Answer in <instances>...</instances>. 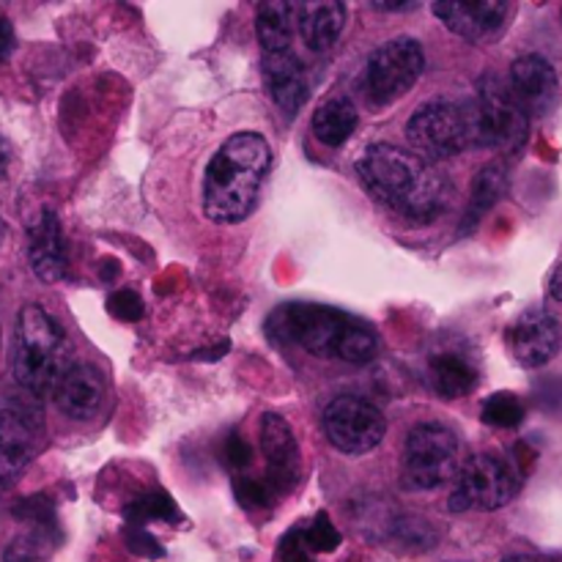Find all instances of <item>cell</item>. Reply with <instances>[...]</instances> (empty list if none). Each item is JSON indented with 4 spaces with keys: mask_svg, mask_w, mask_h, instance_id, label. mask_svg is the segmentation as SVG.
Wrapping results in <instances>:
<instances>
[{
    "mask_svg": "<svg viewBox=\"0 0 562 562\" xmlns=\"http://www.w3.org/2000/svg\"><path fill=\"white\" fill-rule=\"evenodd\" d=\"M461 445L453 428L420 423L409 431L401 456V481L412 492H431L453 481L461 470Z\"/></svg>",
    "mask_w": 562,
    "mask_h": 562,
    "instance_id": "6",
    "label": "cell"
},
{
    "mask_svg": "<svg viewBox=\"0 0 562 562\" xmlns=\"http://www.w3.org/2000/svg\"><path fill=\"white\" fill-rule=\"evenodd\" d=\"M296 31V3L269 0L256 11V33L263 55L291 53V38Z\"/></svg>",
    "mask_w": 562,
    "mask_h": 562,
    "instance_id": "20",
    "label": "cell"
},
{
    "mask_svg": "<svg viewBox=\"0 0 562 562\" xmlns=\"http://www.w3.org/2000/svg\"><path fill=\"white\" fill-rule=\"evenodd\" d=\"M225 461H228L231 470H245L252 461V448L239 437V434L228 437V442H225Z\"/></svg>",
    "mask_w": 562,
    "mask_h": 562,
    "instance_id": "31",
    "label": "cell"
},
{
    "mask_svg": "<svg viewBox=\"0 0 562 562\" xmlns=\"http://www.w3.org/2000/svg\"><path fill=\"white\" fill-rule=\"evenodd\" d=\"M329 445L344 456H366L382 445L387 420L382 412L357 395H338L329 401L322 417Z\"/></svg>",
    "mask_w": 562,
    "mask_h": 562,
    "instance_id": "9",
    "label": "cell"
},
{
    "mask_svg": "<svg viewBox=\"0 0 562 562\" xmlns=\"http://www.w3.org/2000/svg\"><path fill=\"white\" fill-rule=\"evenodd\" d=\"M302 532H305V543L311 554H329L340 547V532L335 530L333 519L327 514H318L311 525L302 527Z\"/></svg>",
    "mask_w": 562,
    "mask_h": 562,
    "instance_id": "26",
    "label": "cell"
},
{
    "mask_svg": "<svg viewBox=\"0 0 562 562\" xmlns=\"http://www.w3.org/2000/svg\"><path fill=\"white\" fill-rule=\"evenodd\" d=\"M38 450L36 426L14 409L0 412V492H9Z\"/></svg>",
    "mask_w": 562,
    "mask_h": 562,
    "instance_id": "15",
    "label": "cell"
},
{
    "mask_svg": "<svg viewBox=\"0 0 562 562\" xmlns=\"http://www.w3.org/2000/svg\"><path fill=\"white\" fill-rule=\"evenodd\" d=\"M272 168V148L258 132H236L209 159L203 176V212L217 225L250 217Z\"/></svg>",
    "mask_w": 562,
    "mask_h": 562,
    "instance_id": "2",
    "label": "cell"
},
{
    "mask_svg": "<svg viewBox=\"0 0 562 562\" xmlns=\"http://www.w3.org/2000/svg\"><path fill=\"white\" fill-rule=\"evenodd\" d=\"M549 294H552L558 302H562V263L552 272V280H549Z\"/></svg>",
    "mask_w": 562,
    "mask_h": 562,
    "instance_id": "36",
    "label": "cell"
},
{
    "mask_svg": "<svg viewBox=\"0 0 562 562\" xmlns=\"http://www.w3.org/2000/svg\"><path fill=\"white\" fill-rule=\"evenodd\" d=\"M269 338L278 344L300 346L316 357L366 366L376 357L379 338L362 318L349 316L338 307L294 302L269 316Z\"/></svg>",
    "mask_w": 562,
    "mask_h": 562,
    "instance_id": "3",
    "label": "cell"
},
{
    "mask_svg": "<svg viewBox=\"0 0 562 562\" xmlns=\"http://www.w3.org/2000/svg\"><path fill=\"white\" fill-rule=\"evenodd\" d=\"M263 82L272 97V102L283 110L285 115H296V110L307 99V75L305 66L300 64L294 53H274L263 55Z\"/></svg>",
    "mask_w": 562,
    "mask_h": 562,
    "instance_id": "18",
    "label": "cell"
},
{
    "mask_svg": "<svg viewBox=\"0 0 562 562\" xmlns=\"http://www.w3.org/2000/svg\"><path fill=\"white\" fill-rule=\"evenodd\" d=\"M11 49H14V31H11V22L0 14V58H9Z\"/></svg>",
    "mask_w": 562,
    "mask_h": 562,
    "instance_id": "33",
    "label": "cell"
},
{
    "mask_svg": "<svg viewBox=\"0 0 562 562\" xmlns=\"http://www.w3.org/2000/svg\"><path fill=\"white\" fill-rule=\"evenodd\" d=\"M71 368V346L64 327L44 307L25 305L16 318L14 379L22 390L42 398L55 393Z\"/></svg>",
    "mask_w": 562,
    "mask_h": 562,
    "instance_id": "4",
    "label": "cell"
},
{
    "mask_svg": "<svg viewBox=\"0 0 562 562\" xmlns=\"http://www.w3.org/2000/svg\"><path fill=\"white\" fill-rule=\"evenodd\" d=\"M126 519H130L135 527H143L146 521H154V519H162V521L179 519V510H176V503L168 497V494L154 492V494H146V497H140L137 503H132L130 508H126Z\"/></svg>",
    "mask_w": 562,
    "mask_h": 562,
    "instance_id": "25",
    "label": "cell"
},
{
    "mask_svg": "<svg viewBox=\"0 0 562 562\" xmlns=\"http://www.w3.org/2000/svg\"><path fill=\"white\" fill-rule=\"evenodd\" d=\"M423 69H426V53H423L417 38H390L382 47L373 49V55L366 64V71H362L366 99L373 108L398 102L404 93H409L417 86Z\"/></svg>",
    "mask_w": 562,
    "mask_h": 562,
    "instance_id": "8",
    "label": "cell"
},
{
    "mask_svg": "<svg viewBox=\"0 0 562 562\" xmlns=\"http://www.w3.org/2000/svg\"><path fill=\"white\" fill-rule=\"evenodd\" d=\"M521 475L516 464L505 461L503 456L481 453L464 461L456 475V488L450 494V510H499L519 494Z\"/></svg>",
    "mask_w": 562,
    "mask_h": 562,
    "instance_id": "7",
    "label": "cell"
},
{
    "mask_svg": "<svg viewBox=\"0 0 562 562\" xmlns=\"http://www.w3.org/2000/svg\"><path fill=\"white\" fill-rule=\"evenodd\" d=\"M33 560H36V543L22 538V541L11 543L3 562H33Z\"/></svg>",
    "mask_w": 562,
    "mask_h": 562,
    "instance_id": "32",
    "label": "cell"
},
{
    "mask_svg": "<svg viewBox=\"0 0 562 562\" xmlns=\"http://www.w3.org/2000/svg\"><path fill=\"white\" fill-rule=\"evenodd\" d=\"M234 494L239 499L241 508L256 510V508H267L269 503L274 499V492L269 488L267 481H252V477H239L234 483Z\"/></svg>",
    "mask_w": 562,
    "mask_h": 562,
    "instance_id": "27",
    "label": "cell"
},
{
    "mask_svg": "<svg viewBox=\"0 0 562 562\" xmlns=\"http://www.w3.org/2000/svg\"><path fill=\"white\" fill-rule=\"evenodd\" d=\"M406 137L417 157L426 162L459 157L467 148H483L477 108L475 102H464V99L426 102L406 121Z\"/></svg>",
    "mask_w": 562,
    "mask_h": 562,
    "instance_id": "5",
    "label": "cell"
},
{
    "mask_svg": "<svg viewBox=\"0 0 562 562\" xmlns=\"http://www.w3.org/2000/svg\"><path fill=\"white\" fill-rule=\"evenodd\" d=\"M505 562H541V560H532V558H510V560H505Z\"/></svg>",
    "mask_w": 562,
    "mask_h": 562,
    "instance_id": "37",
    "label": "cell"
},
{
    "mask_svg": "<svg viewBox=\"0 0 562 562\" xmlns=\"http://www.w3.org/2000/svg\"><path fill=\"white\" fill-rule=\"evenodd\" d=\"M434 14L456 36L486 42L503 31L510 16V5L505 0H442L434 3Z\"/></svg>",
    "mask_w": 562,
    "mask_h": 562,
    "instance_id": "14",
    "label": "cell"
},
{
    "mask_svg": "<svg viewBox=\"0 0 562 562\" xmlns=\"http://www.w3.org/2000/svg\"><path fill=\"white\" fill-rule=\"evenodd\" d=\"M0 231H3V223H0Z\"/></svg>",
    "mask_w": 562,
    "mask_h": 562,
    "instance_id": "38",
    "label": "cell"
},
{
    "mask_svg": "<svg viewBox=\"0 0 562 562\" xmlns=\"http://www.w3.org/2000/svg\"><path fill=\"white\" fill-rule=\"evenodd\" d=\"M11 157H14V151H11V143L0 135V179H5V173H9Z\"/></svg>",
    "mask_w": 562,
    "mask_h": 562,
    "instance_id": "34",
    "label": "cell"
},
{
    "mask_svg": "<svg viewBox=\"0 0 562 562\" xmlns=\"http://www.w3.org/2000/svg\"><path fill=\"white\" fill-rule=\"evenodd\" d=\"M508 190V168L503 162H488L472 181L470 206L464 214V231H472Z\"/></svg>",
    "mask_w": 562,
    "mask_h": 562,
    "instance_id": "23",
    "label": "cell"
},
{
    "mask_svg": "<svg viewBox=\"0 0 562 562\" xmlns=\"http://www.w3.org/2000/svg\"><path fill=\"white\" fill-rule=\"evenodd\" d=\"M349 22V9L338 0H318V3H296V33L307 49L324 53L333 47Z\"/></svg>",
    "mask_w": 562,
    "mask_h": 562,
    "instance_id": "19",
    "label": "cell"
},
{
    "mask_svg": "<svg viewBox=\"0 0 562 562\" xmlns=\"http://www.w3.org/2000/svg\"><path fill=\"white\" fill-rule=\"evenodd\" d=\"M477 121H481L483 148H497V151L514 154L527 140V119L525 110L510 93L508 82L497 75H486L477 86Z\"/></svg>",
    "mask_w": 562,
    "mask_h": 562,
    "instance_id": "10",
    "label": "cell"
},
{
    "mask_svg": "<svg viewBox=\"0 0 562 562\" xmlns=\"http://www.w3.org/2000/svg\"><path fill=\"white\" fill-rule=\"evenodd\" d=\"M27 258H31L33 274L44 283H58L66 278L69 258H66L64 234H60L58 217L49 209H44L42 217L27 231Z\"/></svg>",
    "mask_w": 562,
    "mask_h": 562,
    "instance_id": "17",
    "label": "cell"
},
{
    "mask_svg": "<svg viewBox=\"0 0 562 562\" xmlns=\"http://www.w3.org/2000/svg\"><path fill=\"white\" fill-rule=\"evenodd\" d=\"M481 417L492 428H516L525 423V404L514 393H494L483 401Z\"/></svg>",
    "mask_w": 562,
    "mask_h": 562,
    "instance_id": "24",
    "label": "cell"
},
{
    "mask_svg": "<svg viewBox=\"0 0 562 562\" xmlns=\"http://www.w3.org/2000/svg\"><path fill=\"white\" fill-rule=\"evenodd\" d=\"M124 541H126V547H130L135 554H140V558H162V554H165V549L159 547V543L154 541V538L148 536L143 527L132 525L130 530H126Z\"/></svg>",
    "mask_w": 562,
    "mask_h": 562,
    "instance_id": "30",
    "label": "cell"
},
{
    "mask_svg": "<svg viewBox=\"0 0 562 562\" xmlns=\"http://www.w3.org/2000/svg\"><path fill=\"white\" fill-rule=\"evenodd\" d=\"M108 311L113 313L119 322H140L146 307H143V300L130 289H121L115 294H110L108 300Z\"/></svg>",
    "mask_w": 562,
    "mask_h": 562,
    "instance_id": "28",
    "label": "cell"
},
{
    "mask_svg": "<svg viewBox=\"0 0 562 562\" xmlns=\"http://www.w3.org/2000/svg\"><path fill=\"white\" fill-rule=\"evenodd\" d=\"M508 88L519 108L530 115H549L560 102V77L543 55H521L514 60Z\"/></svg>",
    "mask_w": 562,
    "mask_h": 562,
    "instance_id": "13",
    "label": "cell"
},
{
    "mask_svg": "<svg viewBox=\"0 0 562 562\" xmlns=\"http://www.w3.org/2000/svg\"><path fill=\"white\" fill-rule=\"evenodd\" d=\"M278 558H280V562H313L302 527L285 532V538L280 541V547H278Z\"/></svg>",
    "mask_w": 562,
    "mask_h": 562,
    "instance_id": "29",
    "label": "cell"
},
{
    "mask_svg": "<svg viewBox=\"0 0 562 562\" xmlns=\"http://www.w3.org/2000/svg\"><path fill=\"white\" fill-rule=\"evenodd\" d=\"M355 168L368 195L404 220L428 223L448 206V179L415 151L373 143L360 154Z\"/></svg>",
    "mask_w": 562,
    "mask_h": 562,
    "instance_id": "1",
    "label": "cell"
},
{
    "mask_svg": "<svg viewBox=\"0 0 562 562\" xmlns=\"http://www.w3.org/2000/svg\"><path fill=\"white\" fill-rule=\"evenodd\" d=\"M428 373H431V384L442 398H464L477 387V371L470 360L453 351H442V355L431 357L428 362Z\"/></svg>",
    "mask_w": 562,
    "mask_h": 562,
    "instance_id": "21",
    "label": "cell"
},
{
    "mask_svg": "<svg viewBox=\"0 0 562 562\" xmlns=\"http://www.w3.org/2000/svg\"><path fill=\"white\" fill-rule=\"evenodd\" d=\"M373 9L379 11H409V9H417V3H412V0H404V3H384V0H373Z\"/></svg>",
    "mask_w": 562,
    "mask_h": 562,
    "instance_id": "35",
    "label": "cell"
},
{
    "mask_svg": "<svg viewBox=\"0 0 562 562\" xmlns=\"http://www.w3.org/2000/svg\"><path fill=\"white\" fill-rule=\"evenodd\" d=\"M55 404L69 420H91L104 404V379L99 368L88 362H71L55 387Z\"/></svg>",
    "mask_w": 562,
    "mask_h": 562,
    "instance_id": "16",
    "label": "cell"
},
{
    "mask_svg": "<svg viewBox=\"0 0 562 562\" xmlns=\"http://www.w3.org/2000/svg\"><path fill=\"white\" fill-rule=\"evenodd\" d=\"M261 453L267 459V483L274 497L291 492L302 477V453L294 428L274 412H267L261 420Z\"/></svg>",
    "mask_w": 562,
    "mask_h": 562,
    "instance_id": "12",
    "label": "cell"
},
{
    "mask_svg": "<svg viewBox=\"0 0 562 562\" xmlns=\"http://www.w3.org/2000/svg\"><path fill=\"white\" fill-rule=\"evenodd\" d=\"M357 124H360V115H357L355 104L349 99H329L322 108L313 113V135H316L318 143L329 148H338L355 135Z\"/></svg>",
    "mask_w": 562,
    "mask_h": 562,
    "instance_id": "22",
    "label": "cell"
},
{
    "mask_svg": "<svg viewBox=\"0 0 562 562\" xmlns=\"http://www.w3.org/2000/svg\"><path fill=\"white\" fill-rule=\"evenodd\" d=\"M508 349L521 368L549 366L562 349L560 318L543 307H530L508 327Z\"/></svg>",
    "mask_w": 562,
    "mask_h": 562,
    "instance_id": "11",
    "label": "cell"
}]
</instances>
